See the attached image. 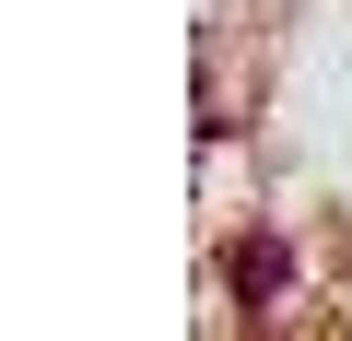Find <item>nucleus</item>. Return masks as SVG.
Wrapping results in <instances>:
<instances>
[{"label": "nucleus", "instance_id": "1", "mask_svg": "<svg viewBox=\"0 0 352 341\" xmlns=\"http://www.w3.org/2000/svg\"><path fill=\"white\" fill-rule=\"evenodd\" d=\"M282 282H294V259H282L270 236H247V247H235V294H247V306H270Z\"/></svg>", "mask_w": 352, "mask_h": 341}]
</instances>
